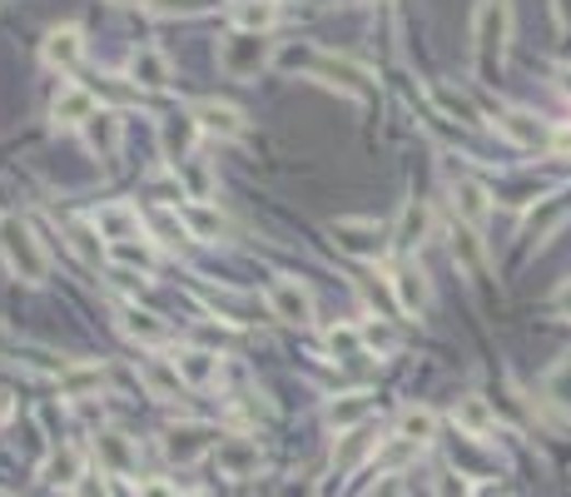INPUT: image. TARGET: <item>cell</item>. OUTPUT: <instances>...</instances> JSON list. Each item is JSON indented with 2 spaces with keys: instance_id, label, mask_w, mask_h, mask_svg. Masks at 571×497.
Instances as JSON below:
<instances>
[{
  "instance_id": "6da1fadb",
  "label": "cell",
  "mask_w": 571,
  "mask_h": 497,
  "mask_svg": "<svg viewBox=\"0 0 571 497\" xmlns=\"http://www.w3.org/2000/svg\"><path fill=\"white\" fill-rule=\"evenodd\" d=\"M506 45H512V5L506 0H482L473 21V50H477V70L497 76L506 66Z\"/></svg>"
},
{
  "instance_id": "7a4b0ae2",
  "label": "cell",
  "mask_w": 571,
  "mask_h": 497,
  "mask_svg": "<svg viewBox=\"0 0 571 497\" xmlns=\"http://www.w3.org/2000/svg\"><path fill=\"white\" fill-rule=\"evenodd\" d=\"M0 259L25 284H40L50 274V254H45V244L35 239V229L25 219H0Z\"/></svg>"
},
{
  "instance_id": "3957f363",
  "label": "cell",
  "mask_w": 571,
  "mask_h": 497,
  "mask_svg": "<svg viewBox=\"0 0 571 497\" xmlns=\"http://www.w3.org/2000/svg\"><path fill=\"white\" fill-rule=\"evenodd\" d=\"M219 66L229 76H259L264 66H273L269 35H248V31H229L224 45H219Z\"/></svg>"
},
{
  "instance_id": "277c9868",
  "label": "cell",
  "mask_w": 571,
  "mask_h": 497,
  "mask_svg": "<svg viewBox=\"0 0 571 497\" xmlns=\"http://www.w3.org/2000/svg\"><path fill=\"white\" fill-rule=\"evenodd\" d=\"M264 303H269V314L279 319V324H293V328H308L313 324V293L303 289L293 274H273Z\"/></svg>"
},
{
  "instance_id": "5b68a950",
  "label": "cell",
  "mask_w": 571,
  "mask_h": 497,
  "mask_svg": "<svg viewBox=\"0 0 571 497\" xmlns=\"http://www.w3.org/2000/svg\"><path fill=\"white\" fill-rule=\"evenodd\" d=\"M334 239L353 259H377L388 248V224H377V219H334Z\"/></svg>"
},
{
  "instance_id": "8992f818",
  "label": "cell",
  "mask_w": 571,
  "mask_h": 497,
  "mask_svg": "<svg viewBox=\"0 0 571 497\" xmlns=\"http://www.w3.org/2000/svg\"><path fill=\"white\" fill-rule=\"evenodd\" d=\"M189 119H195L199 135H219V140H238V135L248 130L244 109L229 105V100H195V105H189Z\"/></svg>"
},
{
  "instance_id": "52a82bcc",
  "label": "cell",
  "mask_w": 571,
  "mask_h": 497,
  "mask_svg": "<svg viewBox=\"0 0 571 497\" xmlns=\"http://www.w3.org/2000/svg\"><path fill=\"white\" fill-rule=\"evenodd\" d=\"M214 467H219V477H229V483H244V477H259L264 453H259L254 438H224V443L214 448Z\"/></svg>"
},
{
  "instance_id": "ba28073f",
  "label": "cell",
  "mask_w": 571,
  "mask_h": 497,
  "mask_svg": "<svg viewBox=\"0 0 571 497\" xmlns=\"http://www.w3.org/2000/svg\"><path fill=\"white\" fill-rule=\"evenodd\" d=\"M40 60L50 70H75L80 60H85V31H80V25H55V31H45Z\"/></svg>"
},
{
  "instance_id": "9c48e42d",
  "label": "cell",
  "mask_w": 571,
  "mask_h": 497,
  "mask_svg": "<svg viewBox=\"0 0 571 497\" xmlns=\"http://www.w3.org/2000/svg\"><path fill=\"white\" fill-rule=\"evenodd\" d=\"M90 229H95L100 239H109V244H125V239H144V219H140V209H130V205H100L95 215H90Z\"/></svg>"
},
{
  "instance_id": "30bf717a",
  "label": "cell",
  "mask_w": 571,
  "mask_h": 497,
  "mask_svg": "<svg viewBox=\"0 0 571 497\" xmlns=\"http://www.w3.org/2000/svg\"><path fill=\"white\" fill-rule=\"evenodd\" d=\"M95 458H100V473H109V477H135L140 473V453H135V443L115 428L95 432Z\"/></svg>"
},
{
  "instance_id": "8fae6325",
  "label": "cell",
  "mask_w": 571,
  "mask_h": 497,
  "mask_svg": "<svg viewBox=\"0 0 571 497\" xmlns=\"http://www.w3.org/2000/svg\"><path fill=\"white\" fill-rule=\"evenodd\" d=\"M492 125H497V135H502V140H512L517 150H537V145H551V130L541 125L537 115H532V109H502Z\"/></svg>"
},
{
  "instance_id": "7c38bea8",
  "label": "cell",
  "mask_w": 571,
  "mask_h": 497,
  "mask_svg": "<svg viewBox=\"0 0 571 497\" xmlns=\"http://www.w3.org/2000/svg\"><path fill=\"white\" fill-rule=\"evenodd\" d=\"M393 293H398V309L408 319H422L432 303V284L428 274H422V264H403V269H393Z\"/></svg>"
},
{
  "instance_id": "4fadbf2b",
  "label": "cell",
  "mask_w": 571,
  "mask_h": 497,
  "mask_svg": "<svg viewBox=\"0 0 571 497\" xmlns=\"http://www.w3.org/2000/svg\"><path fill=\"white\" fill-rule=\"evenodd\" d=\"M50 115H55V125H60V130H85L90 119L100 115V105H95V95H90L85 85H60Z\"/></svg>"
},
{
  "instance_id": "5bb4252c",
  "label": "cell",
  "mask_w": 571,
  "mask_h": 497,
  "mask_svg": "<svg viewBox=\"0 0 571 497\" xmlns=\"http://www.w3.org/2000/svg\"><path fill=\"white\" fill-rule=\"evenodd\" d=\"M174 170H179V189H184L189 205H209V199L219 195V174H214V164H209V160L189 154V160L174 164Z\"/></svg>"
},
{
  "instance_id": "9a60e30c",
  "label": "cell",
  "mask_w": 571,
  "mask_h": 497,
  "mask_svg": "<svg viewBox=\"0 0 571 497\" xmlns=\"http://www.w3.org/2000/svg\"><path fill=\"white\" fill-rule=\"evenodd\" d=\"M453 209H457V224L482 229L487 215H492V195H487V184L457 180V184H453Z\"/></svg>"
},
{
  "instance_id": "2e32d148",
  "label": "cell",
  "mask_w": 571,
  "mask_h": 497,
  "mask_svg": "<svg viewBox=\"0 0 571 497\" xmlns=\"http://www.w3.org/2000/svg\"><path fill=\"white\" fill-rule=\"evenodd\" d=\"M373 393L368 389H353V393H343V398H334L328 403V428H338V432H353V428H368V418H373Z\"/></svg>"
},
{
  "instance_id": "e0dca14e",
  "label": "cell",
  "mask_w": 571,
  "mask_h": 497,
  "mask_svg": "<svg viewBox=\"0 0 571 497\" xmlns=\"http://www.w3.org/2000/svg\"><path fill=\"white\" fill-rule=\"evenodd\" d=\"M130 80L144 90H164L174 80V66H170V55L154 50V45H140V50L130 55Z\"/></svg>"
},
{
  "instance_id": "ac0fdd59",
  "label": "cell",
  "mask_w": 571,
  "mask_h": 497,
  "mask_svg": "<svg viewBox=\"0 0 571 497\" xmlns=\"http://www.w3.org/2000/svg\"><path fill=\"white\" fill-rule=\"evenodd\" d=\"M209 443H214V432H209L205 423H179V428L164 432V453H170L174 463H195Z\"/></svg>"
},
{
  "instance_id": "d6986e66",
  "label": "cell",
  "mask_w": 571,
  "mask_h": 497,
  "mask_svg": "<svg viewBox=\"0 0 571 497\" xmlns=\"http://www.w3.org/2000/svg\"><path fill=\"white\" fill-rule=\"evenodd\" d=\"M279 0H234V11H229V21H234V31H248V35H269L273 25H279Z\"/></svg>"
},
{
  "instance_id": "ffe728a7",
  "label": "cell",
  "mask_w": 571,
  "mask_h": 497,
  "mask_svg": "<svg viewBox=\"0 0 571 497\" xmlns=\"http://www.w3.org/2000/svg\"><path fill=\"white\" fill-rule=\"evenodd\" d=\"M453 423L467 432V438H487V432H497V413L487 398H477V393H467V398L453 403Z\"/></svg>"
},
{
  "instance_id": "44dd1931",
  "label": "cell",
  "mask_w": 571,
  "mask_h": 497,
  "mask_svg": "<svg viewBox=\"0 0 571 497\" xmlns=\"http://www.w3.org/2000/svg\"><path fill=\"white\" fill-rule=\"evenodd\" d=\"M174 368H179V379L189 383V389H209V383L219 379V354H209V348H179V354H174Z\"/></svg>"
},
{
  "instance_id": "7402d4cb",
  "label": "cell",
  "mask_w": 571,
  "mask_h": 497,
  "mask_svg": "<svg viewBox=\"0 0 571 497\" xmlns=\"http://www.w3.org/2000/svg\"><path fill=\"white\" fill-rule=\"evenodd\" d=\"M140 379H144V389H150L160 403H174V398H179V389H184V379H179V368H174V358H144Z\"/></svg>"
},
{
  "instance_id": "603a6c76",
  "label": "cell",
  "mask_w": 571,
  "mask_h": 497,
  "mask_svg": "<svg viewBox=\"0 0 571 497\" xmlns=\"http://www.w3.org/2000/svg\"><path fill=\"white\" fill-rule=\"evenodd\" d=\"M119 140H125V119H119L115 109H100V115L85 125V145L95 154H105V160L109 154H119Z\"/></svg>"
},
{
  "instance_id": "cb8c5ba5",
  "label": "cell",
  "mask_w": 571,
  "mask_h": 497,
  "mask_svg": "<svg viewBox=\"0 0 571 497\" xmlns=\"http://www.w3.org/2000/svg\"><path fill=\"white\" fill-rule=\"evenodd\" d=\"M541 398H547V408H557L561 418H571V354H561L557 363L547 368V379H541Z\"/></svg>"
},
{
  "instance_id": "d4e9b609",
  "label": "cell",
  "mask_w": 571,
  "mask_h": 497,
  "mask_svg": "<svg viewBox=\"0 0 571 497\" xmlns=\"http://www.w3.org/2000/svg\"><path fill=\"white\" fill-rule=\"evenodd\" d=\"M119 328H125V338H135V344H144V348L170 344V328L154 314H140V309H125V314H119Z\"/></svg>"
},
{
  "instance_id": "484cf974",
  "label": "cell",
  "mask_w": 571,
  "mask_h": 497,
  "mask_svg": "<svg viewBox=\"0 0 571 497\" xmlns=\"http://www.w3.org/2000/svg\"><path fill=\"white\" fill-rule=\"evenodd\" d=\"M398 438H408V443L428 448L432 438H438V413L422 408V403H412V408L398 413Z\"/></svg>"
},
{
  "instance_id": "4316f807",
  "label": "cell",
  "mask_w": 571,
  "mask_h": 497,
  "mask_svg": "<svg viewBox=\"0 0 571 497\" xmlns=\"http://www.w3.org/2000/svg\"><path fill=\"white\" fill-rule=\"evenodd\" d=\"M428 95H432V105H442V109H447V115H453V119H463V125H487V119H482V109H477L473 100L463 95V90H453V85H442V80H432V85H428Z\"/></svg>"
},
{
  "instance_id": "83f0119b",
  "label": "cell",
  "mask_w": 571,
  "mask_h": 497,
  "mask_svg": "<svg viewBox=\"0 0 571 497\" xmlns=\"http://www.w3.org/2000/svg\"><path fill=\"white\" fill-rule=\"evenodd\" d=\"M100 389H105V368L100 363H75L60 373V393H66V398H90V393H100Z\"/></svg>"
},
{
  "instance_id": "f1b7e54d",
  "label": "cell",
  "mask_w": 571,
  "mask_h": 497,
  "mask_svg": "<svg viewBox=\"0 0 571 497\" xmlns=\"http://www.w3.org/2000/svg\"><path fill=\"white\" fill-rule=\"evenodd\" d=\"M179 219H184V229H189V239H199V244H219V239H224V219L209 205H184Z\"/></svg>"
},
{
  "instance_id": "f546056e",
  "label": "cell",
  "mask_w": 571,
  "mask_h": 497,
  "mask_svg": "<svg viewBox=\"0 0 571 497\" xmlns=\"http://www.w3.org/2000/svg\"><path fill=\"white\" fill-rule=\"evenodd\" d=\"M368 453H377V438L368 428H353V432H343V448H334V467L338 473H353Z\"/></svg>"
},
{
  "instance_id": "4dcf8cb0",
  "label": "cell",
  "mask_w": 571,
  "mask_h": 497,
  "mask_svg": "<svg viewBox=\"0 0 571 497\" xmlns=\"http://www.w3.org/2000/svg\"><path fill=\"white\" fill-rule=\"evenodd\" d=\"M428 229H432V215H428V205H418V199H408V209H403V219H398V244L403 248H418V244H428Z\"/></svg>"
},
{
  "instance_id": "1f68e13d",
  "label": "cell",
  "mask_w": 571,
  "mask_h": 497,
  "mask_svg": "<svg viewBox=\"0 0 571 497\" xmlns=\"http://www.w3.org/2000/svg\"><path fill=\"white\" fill-rule=\"evenodd\" d=\"M45 477H50L55 487H70V493H75L80 477H85V458H80L75 448H60V453L50 458V467H45Z\"/></svg>"
},
{
  "instance_id": "d6a6232c",
  "label": "cell",
  "mask_w": 571,
  "mask_h": 497,
  "mask_svg": "<svg viewBox=\"0 0 571 497\" xmlns=\"http://www.w3.org/2000/svg\"><path fill=\"white\" fill-rule=\"evenodd\" d=\"M144 229H150L160 244H184L189 239V229H184V219L174 215V209H164V205H154L150 215H144Z\"/></svg>"
},
{
  "instance_id": "836d02e7",
  "label": "cell",
  "mask_w": 571,
  "mask_h": 497,
  "mask_svg": "<svg viewBox=\"0 0 571 497\" xmlns=\"http://www.w3.org/2000/svg\"><path fill=\"white\" fill-rule=\"evenodd\" d=\"M408 463H418V443H408V438H388V443H377V467L388 477H398Z\"/></svg>"
},
{
  "instance_id": "e575fe53",
  "label": "cell",
  "mask_w": 571,
  "mask_h": 497,
  "mask_svg": "<svg viewBox=\"0 0 571 497\" xmlns=\"http://www.w3.org/2000/svg\"><path fill=\"white\" fill-rule=\"evenodd\" d=\"M453 259L463 264L467 274L482 269V244H477V229H467V224L457 229V239H453Z\"/></svg>"
},
{
  "instance_id": "d590c367",
  "label": "cell",
  "mask_w": 571,
  "mask_h": 497,
  "mask_svg": "<svg viewBox=\"0 0 571 497\" xmlns=\"http://www.w3.org/2000/svg\"><path fill=\"white\" fill-rule=\"evenodd\" d=\"M324 344L334 348L338 358H358V348H363V328H353V324H334L324 334Z\"/></svg>"
},
{
  "instance_id": "8d00e7d4",
  "label": "cell",
  "mask_w": 571,
  "mask_h": 497,
  "mask_svg": "<svg viewBox=\"0 0 571 497\" xmlns=\"http://www.w3.org/2000/svg\"><path fill=\"white\" fill-rule=\"evenodd\" d=\"M70 248H75L85 264H95V269H100V259H105V244L95 239V229L90 224H70Z\"/></svg>"
},
{
  "instance_id": "74e56055",
  "label": "cell",
  "mask_w": 571,
  "mask_h": 497,
  "mask_svg": "<svg viewBox=\"0 0 571 497\" xmlns=\"http://www.w3.org/2000/svg\"><path fill=\"white\" fill-rule=\"evenodd\" d=\"M109 259H115V264H130V269H150V264H154V248H150V244H130V239H125V244L109 248Z\"/></svg>"
},
{
  "instance_id": "f35d334b",
  "label": "cell",
  "mask_w": 571,
  "mask_h": 497,
  "mask_svg": "<svg viewBox=\"0 0 571 497\" xmlns=\"http://www.w3.org/2000/svg\"><path fill=\"white\" fill-rule=\"evenodd\" d=\"M432 493H438V497H473V477H467V473H453V467H447V473H438Z\"/></svg>"
},
{
  "instance_id": "ab89813d",
  "label": "cell",
  "mask_w": 571,
  "mask_h": 497,
  "mask_svg": "<svg viewBox=\"0 0 571 497\" xmlns=\"http://www.w3.org/2000/svg\"><path fill=\"white\" fill-rule=\"evenodd\" d=\"M160 15H199V11H209V0H150Z\"/></svg>"
},
{
  "instance_id": "60d3db41",
  "label": "cell",
  "mask_w": 571,
  "mask_h": 497,
  "mask_svg": "<svg viewBox=\"0 0 571 497\" xmlns=\"http://www.w3.org/2000/svg\"><path fill=\"white\" fill-rule=\"evenodd\" d=\"M279 497H318V483L313 477H293V483H283Z\"/></svg>"
},
{
  "instance_id": "b9f144b4",
  "label": "cell",
  "mask_w": 571,
  "mask_h": 497,
  "mask_svg": "<svg viewBox=\"0 0 571 497\" xmlns=\"http://www.w3.org/2000/svg\"><path fill=\"white\" fill-rule=\"evenodd\" d=\"M551 21H557V31L571 41V0H551Z\"/></svg>"
},
{
  "instance_id": "7bdbcfd3",
  "label": "cell",
  "mask_w": 571,
  "mask_h": 497,
  "mask_svg": "<svg viewBox=\"0 0 571 497\" xmlns=\"http://www.w3.org/2000/svg\"><path fill=\"white\" fill-rule=\"evenodd\" d=\"M140 497H179L164 477H150V483H140Z\"/></svg>"
},
{
  "instance_id": "ee69618b",
  "label": "cell",
  "mask_w": 571,
  "mask_h": 497,
  "mask_svg": "<svg viewBox=\"0 0 571 497\" xmlns=\"http://www.w3.org/2000/svg\"><path fill=\"white\" fill-rule=\"evenodd\" d=\"M75 497H105V483H100L95 473H85L80 477V487H75Z\"/></svg>"
},
{
  "instance_id": "f6af8a7d",
  "label": "cell",
  "mask_w": 571,
  "mask_h": 497,
  "mask_svg": "<svg viewBox=\"0 0 571 497\" xmlns=\"http://www.w3.org/2000/svg\"><path fill=\"white\" fill-rule=\"evenodd\" d=\"M363 344H373V348H383V354H388L393 334H388V328H363Z\"/></svg>"
},
{
  "instance_id": "bcb514c9",
  "label": "cell",
  "mask_w": 571,
  "mask_h": 497,
  "mask_svg": "<svg viewBox=\"0 0 571 497\" xmlns=\"http://www.w3.org/2000/svg\"><path fill=\"white\" fill-rule=\"evenodd\" d=\"M551 309H557V314H567V319H571V279L561 284L557 293H551Z\"/></svg>"
},
{
  "instance_id": "7dc6e473",
  "label": "cell",
  "mask_w": 571,
  "mask_h": 497,
  "mask_svg": "<svg viewBox=\"0 0 571 497\" xmlns=\"http://www.w3.org/2000/svg\"><path fill=\"white\" fill-rule=\"evenodd\" d=\"M15 418V398H11V393H5V389H0V428H5V423H11Z\"/></svg>"
},
{
  "instance_id": "c3c4849f",
  "label": "cell",
  "mask_w": 571,
  "mask_h": 497,
  "mask_svg": "<svg viewBox=\"0 0 571 497\" xmlns=\"http://www.w3.org/2000/svg\"><path fill=\"white\" fill-rule=\"evenodd\" d=\"M551 150H557V154H571V130H551Z\"/></svg>"
},
{
  "instance_id": "681fc988",
  "label": "cell",
  "mask_w": 571,
  "mask_h": 497,
  "mask_svg": "<svg viewBox=\"0 0 571 497\" xmlns=\"http://www.w3.org/2000/svg\"><path fill=\"white\" fill-rule=\"evenodd\" d=\"M11 344H15V338H11V328L0 324V354H5V348H11Z\"/></svg>"
},
{
  "instance_id": "f907efd6",
  "label": "cell",
  "mask_w": 571,
  "mask_h": 497,
  "mask_svg": "<svg viewBox=\"0 0 571 497\" xmlns=\"http://www.w3.org/2000/svg\"><path fill=\"white\" fill-rule=\"evenodd\" d=\"M561 90H567V95H571V70H567V76H561Z\"/></svg>"
},
{
  "instance_id": "816d5d0a",
  "label": "cell",
  "mask_w": 571,
  "mask_h": 497,
  "mask_svg": "<svg viewBox=\"0 0 571 497\" xmlns=\"http://www.w3.org/2000/svg\"><path fill=\"white\" fill-rule=\"evenodd\" d=\"M109 5H140V0H109Z\"/></svg>"
},
{
  "instance_id": "f5cc1de1",
  "label": "cell",
  "mask_w": 571,
  "mask_h": 497,
  "mask_svg": "<svg viewBox=\"0 0 571 497\" xmlns=\"http://www.w3.org/2000/svg\"><path fill=\"white\" fill-rule=\"evenodd\" d=\"M184 497H209V493H184Z\"/></svg>"
},
{
  "instance_id": "db71d44e",
  "label": "cell",
  "mask_w": 571,
  "mask_h": 497,
  "mask_svg": "<svg viewBox=\"0 0 571 497\" xmlns=\"http://www.w3.org/2000/svg\"><path fill=\"white\" fill-rule=\"evenodd\" d=\"M0 497H11V493H0Z\"/></svg>"
}]
</instances>
